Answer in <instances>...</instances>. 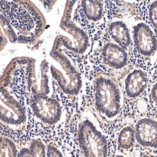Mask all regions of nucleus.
<instances>
[{
    "mask_svg": "<svg viewBox=\"0 0 157 157\" xmlns=\"http://www.w3.org/2000/svg\"><path fill=\"white\" fill-rule=\"evenodd\" d=\"M136 138L142 146L157 148V122L150 118H143L136 124Z\"/></svg>",
    "mask_w": 157,
    "mask_h": 157,
    "instance_id": "9",
    "label": "nucleus"
},
{
    "mask_svg": "<svg viewBox=\"0 0 157 157\" xmlns=\"http://www.w3.org/2000/svg\"><path fill=\"white\" fill-rule=\"evenodd\" d=\"M148 17L151 23L157 30V1H154L150 5L148 9Z\"/></svg>",
    "mask_w": 157,
    "mask_h": 157,
    "instance_id": "18",
    "label": "nucleus"
},
{
    "mask_svg": "<svg viewBox=\"0 0 157 157\" xmlns=\"http://www.w3.org/2000/svg\"><path fill=\"white\" fill-rule=\"evenodd\" d=\"M140 157H150V156H148V155H143V156H141Z\"/></svg>",
    "mask_w": 157,
    "mask_h": 157,
    "instance_id": "21",
    "label": "nucleus"
},
{
    "mask_svg": "<svg viewBox=\"0 0 157 157\" xmlns=\"http://www.w3.org/2000/svg\"><path fill=\"white\" fill-rule=\"evenodd\" d=\"M115 157H124V156H122V155H118V156H117Z\"/></svg>",
    "mask_w": 157,
    "mask_h": 157,
    "instance_id": "22",
    "label": "nucleus"
},
{
    "mask_svg": "<svg viewBox=\"0 0 157 157\" xmlns=\"http://www.w3.org/2000/svg\"><path fill=\"white\" fill-rule=\"evenodd\" d=\"M136 131L131 126H126L119 132L117 142L120 148L129 149L134 146L136 141Z\"/></svg>",
    "mask_w": 157,
    "mask_h": 157,
    "instance_id": "14",
    "label": "nucleus"
},
{
    "mask_svg": "<svg viewBox=\"0 0 157 157\" xmlns=\"http://www.w3.org/2000/svg\"><path fill=\"white\" fill-rule=\"evenodd\" d=\"M147 87L146 74L142 70H134L127 76L124 82L125 92L128 97L136 98L141 95Z\"/></svg>",
    "mask_w": 157,
    "mask_h": 157,
    "instance_id": "11",
    "label": "nucleus"
},
{
    "mask_svg": "<svg viewBox=\"0 0 157 157\" xmlns=\"http://www.w3.org/2000/svg\"><path fill=\"white\" fill-rule=\"evenodd\" d=\"M0 112L2 124L14 130H21L27 123V113L21 103L8 88H1Z\"/></svg>",
    "mask_w": 157,
    "mask_h": 157,
    "instance_id": "6",
    "label": "nucleus"
},
{
    "mask_svg": "<svg viewBox=\"0 0 157 157\" xmlns=\"http://www.w3.org/2000/svg\"><path fill=\"white\" fill-rule=\"evenodd\" d=\"M151 98L154 102L157 103V83H156L153 86L151 92Z\"/></svg>",
    "mask_w": 157,
    "mask_h": 157,
    "instance_id": "20",
    "label": "nucleus"
},
{
    "mask_svg": "<svg viewBox=\"0 0 157 157\" xmlns=\"http://www.w3.org/2000/svg\"><path fill=\"white\" fill-rule=\"evenodd\" d=\"M86 18L91 23H98L103 19L104 5L101 1H82L80 2Z\"/></svg>",
    "mask_w": 157,
    "mask_h": 157,
    "instance_id": "13",
    "label": "nucleus"
},
{
    "mask_svg": "<svg viewBox=\"0 0 157 157\" xmlns=\"http://www.w3.org/2000/svg\"><path fill=\"white\" fill-rule=\"evenodd\" d=\"M133 41L137 50L144 56L154 55L157 49V39L149 26L138 23L133 27Z\"/></svg>",
    "mask_w": 157,
    "mask_h": 157,
    "instance_id": "8",
    "label": "nucleus"
},
{
    "mask_svg": "<svg viewBox=\"0 0 157 157\" xmlns=\"http://www.w3.org/2000/svg\"><path fill=\"white\" fill-rule=\"evenodd\" d=\"M52 77L64 94L75 96L84 87V78L72 60L61 51H50L46 56Z\"/></svg>",
    "mask_w": 157,
    "mask_h": 157,
    "instance_id": "2",
    "label": "nucleus"
},
{
    "mask_svg": "<svg viewBox=\"0 0 157 157\" xmlns=\"http://www.w3.org/2000/svg\"><path fill=\"white\" fill-rule=\"evenodd\" d=\"M78 140L84 157L108 156L107 139L91 113H85L80 119Z\"/></svg>",
    "mask_w": 157,
    "mask_h": 157,
    "instance_id": "4",
    "label": "nucleus"
},
{
    "mask_svg": "<svg viewBox=\"0 0 157 157\" xmlns=\"http://www.w3.org/2000/svg\"><path fill=\"white\" fill-rule=\"evenodd\" d=\"M109 34L117 45L124 48L131 44V37L128 26L122 21H114L109 26Z\"/></svg>",
    "mask_w": 157,
    "mask_h": 157,
    "instance_id": "12",
    "label": "nucleus"
},
{
    "mask_svg": "<svg viewBox=\"0 0 157 157\" xmlns=\"http://www.w3.org/2000/svg\"><path fill=\"white\" fill-rule=\"evenodd\" d=\"M46 157H64L62 150L54 143H50L47 147Z\"/></svg>",
    "mask_w": 157,
    "mask_h": 157,
    "instance_id": "17",
    "label": "nucleus"
},
{
    "mask_svg": "<svg viewBox=\"0 0 157 157\" xmlns=\"http://www.w3.org/2000/svg\"><path fill=\"white\" fill-rule=\"evenodd\" d=\"M137 107L140 113H145L148 109V103L145 100H140L137 104Z\"/></svg>",
    "mask_w": 157,
    "mask_h": 157,
    "instance_id": "19",
    "label": "nucleus"
},
{
    "mask_svg": "<svg viewBox=\"0 0 157 157\" xmlns=\"http://www.w3.org/2000/svg\"><path fill=\"white\" fill-rule=\"evenodd\" d=\"M95 107L99 115L106 121L114 120L121 111L122 92L109 76L99 74L94 81Z\"/></svg>",
    "mask_w": 157,
    "mask_h": 157,
    "instance_id": "3",
    "label": "nucleus"
},
{
    "mask_svg": "<svg viewBox=\"0 0 157 157\" xmlns=\"http://www.w3.org/2000/svg\"><path fill=\"white\" fill-rule=\"evenodd\" d=\"M1 27L2 29H3L2 30V31H4V34L8 40H10V42L12 43L18 42V36L16 30L10 23L9 20L5 15L3 16L2 14L1 15Z\"/></svg>",
    "mask_w": 157,
    "mask_h": 157,
    "instance_id": "16",
    "label": "nucleus"
},
{
    "mask_svg": "<svg viewBox=\"0 0 157 157\" xmlns=\"http://www.w3.org/2000/svg\"><path fill=\"white\" fill-rule=\"evenodd\" d=\"M78 2H67L54 38L51 51L67 50L79 55H86L91 47L90 39L85 30L72 21V9Z\"/></svg>",
    "mask_w": 157,
    "mask_h": 157,
    "instance_id": "1",
    "label": "nucleus"
},
{
    "mask_svg": "<svg viewBox=\"0 0 157 157\" xmlns=\"http://www.w3.org/2000/svg\"><path fill=\"white\" fill-rule=\"evenodd\" d=\"M30 58H15L11 61V63L5 68V72L1 76V88H8L10 83L13 74L14 73L15 68L18 66L24 63H29Z\"/></svg>",
    "mask_w": 157,
    "mask_h": 157,
    "instance_id": "15",
    "label": "nucleus"
},
{
    "mask_svg": "<svg viewBox=\"0 0 157 157\" xmlns=\"http://www.w3.org/2000/svg\"><path fill=\"white\" fill-rule=\"evenodd\" d=\"M26 89L29 97L51 96L53 94L52 75L47 58L41 55L30 58L27 66Z\"/></svg>",
    "mask_w": 157,
    "mask_h": 157,
    "instance_id": "5",
    "label": "nucleus"
},
{
    "mask_svg": "<svg viewBox=\"0 0 157 157\" xmlns=\"http://www.w3.org/2000/svg\"><path fill=\"white\" fill-rule=\"evenodd\" d=\"M32 112L42 123L53 126L64 119V113L59 100L51 96H33L29 98Z\"/></svg>",
    "mask_w": 157,
    "mask_h": 157,
    "instance_id": "7",
    "label": "nucleus"
},
{
    "mask_svg": "<svg viewBox=\"0 0 157 157\" xmlns=\"http://www.w3.org/2000/svg\"><path fill=\"white\" fill-rule=\"evenodd\" d=\"M101 58L104 64L114 69H121L128 63V54L124 48L116 43L108 42L101 50Z\"/></svg>",
    "mask_w": 157,
    "mask_h": 157,
    "instance_id": "10",
    "label": "nucleus"
}]
</instances>
